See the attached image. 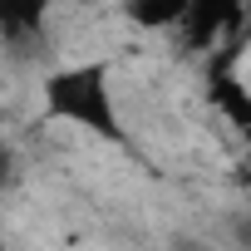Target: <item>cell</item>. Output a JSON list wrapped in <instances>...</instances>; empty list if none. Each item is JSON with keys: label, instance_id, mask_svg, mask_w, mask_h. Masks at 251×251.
Returning <instances> with one entry per match:
<instances>
[{"label": "cell", "instance_id": "cell-1", "mask_svg": "<svg viewBox=\"0 0 251 251\" xmlns=\"http://www.w3.org/2000/svg\"><path fill=\"white\" fill-rule=\"evenodd\" d=\"M45 113L59 118V123H69V128H79V133L108 138V143L128 138V128H123V118H118V99H113L103 59L59 64L45 79Z\"/></svg>", "mask_w": 251, "mask_h": 251}, {"label": "cell", "instance_id": "cell-2", "mask_svg": "<svg viewBox=\"0 0 251 251\" xmlns=\"http://www.w3.org/2000/svg\"><path fill=\"white\" fill-rule=\"evenodd\" d=\"M207 103H212V108L231 123V128H246V123H251V89H246L241 69H212Z\"/></svg>", "mask_w": 251, "mask_h": 251}, {"label": "cell", "instance_id": "cell-3", "mask_svg": "<svg viewBox=\"0 0 251 251\" xmlns=\"http://www.w3.org/2000/svg\"><path fill=\"white\" fill-rule=\"evenodd\" d=\"M182 10H187V0H168V5H128V20L143 25V30H177L182 25Z\"/></svg>", "mask_w": 251, "mask_h": 251}, {"label": "cell", "instance_id": "cell-4", "mask_svg": "<svg viewBox=\"0 0 251 251\" xmlns=\"http://www.w3.org/2000/svg\"><path fill=\"white\" fill-rule=\"evenodd\" d=\"M10 177H15V158H10V148L0 143V192L10 187Z\"/></svg>", "mask_w": 251, "mask_h": 251}]
</instances>
